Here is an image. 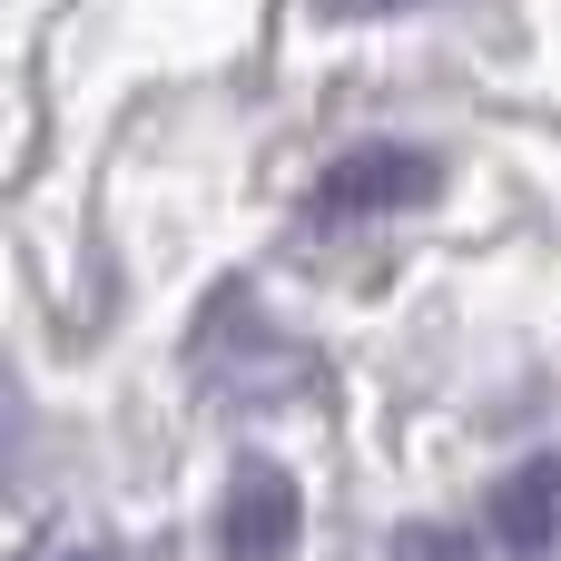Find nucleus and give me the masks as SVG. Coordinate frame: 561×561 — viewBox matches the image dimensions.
I'll list each match as a JSON object with an SVG mask.
<instances>
[{"mask_svg":"<svg viewBox=\"0 0 561 561\" xmlns=\"http://www.w3.org/2000/svg\"><path fill=\"white\" fill-rule=\"evenodd\" d=\"M493 533H503V552H552L561 542V454H533L523 473H503Z\"/></svg>","mask_w":561,"mask_h":561,"instance_id":"3","label":"nucleus"},{"mask_svg":"<svg viewBox=\"0 0 561 561\" xmlns=\"http://www.w3.org/2000/svg\"><path fill=\"white\" fill-rule=\"evenodd\" d=\"M296 533H306L296 483H286L276 463H237V483H227V503H217V552L227 561H286Z\"/></svg>","mask_w":561,"mask_h":561,"instance_id":"2","label":"nucleus"},{"mask_svg":"<svg viewBox=\"0 0 561 561\" xmlns=\"http://www.w3.org/2000/svg\"><path fill=\"white\" fill-rule=\"evenodd\" d=\"M325 20H385V10H414V0H316Z\"/></svg>","mask_w":561,"mask_h":561,"instance_id":"5","label":"nucleus"},{"mask_svg":"<svg viewBox=\"0 0 561 561\" xmlns=\"http://www.w3.org/2000/svg\"><path fill=\"white\" fill-rule=\"evenodd\" d=\"M59 561H108V552H59Z\"/></svg>","mask_w":561,"mask_h":561,"instance_id":"6","label":"nucleus"},{"mask_svg":"<svg viewBox=\"0 0 561 561\" xmlns=\"http://www.w3.org/2000/svg\"><path fill=\"white\" fill-rule=\"evenodd\" d=\"M404 561H463L454 533H404Z\"/></svg>","mask_w":561,"mask_h":561,"instance_id":"4","label":"nucleus"},{"mask_svg":"<svg viewBox=\"0 0 561 561\" xmlns=\"http://www.w3.org/2000/svg\"><path fill=\"white\" fill-rule=\"evenodd\" d=\"M444 187V158L414 148V138H375V148H345L325 178H316V217H394V207H424Z\"/></svg>","mask_w":561,"mask_h":561,"instance_id":"1","label":"nucleus"}]
</instances>
